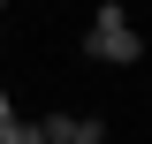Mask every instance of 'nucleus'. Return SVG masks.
Returning <instances> with one entry per match:
<instances>
[{
	"label": "nucleus",
	"mask_w": 152,
	"mask_h": 144,
	"mask_svg": "<svg viewBox=\"0 0 152 144\" xmlns=\"http://www.w3.org/2000/svg\"><path fill=\"white\" fill-rule=\"evenodd\" d=\"M84 53L107 61V68H129V61H145V31H137V23L107 0V8L91 15V31H84Z\"/></svg>",
	"instance_id": "1"
},
{
	"label": "nucleus",
	"mask_w": 152,
	"mask_h": 144,
	"mask_svg": "<svg viewBox=\"0 0 152 144\" xmlns=\"http://www.w3.org/2000/svg\"><path fill=\"white\" fill-rule=\"evenodd\" d=\"M61 144H107V121H84V114H76V121H69V137H61Z\"/></svg>",
	"instance_id": "2"
},
{
	"label": "nucleus",
	"mask_w": 152,
	"mask_h": 144,
	"mask_svg": "<svg viewBox=\"0 0 152 144\" xmlns=\"http://www.w3.org/2000/svg\"><path fill=\"white\" fill-rule=\"evenodd\" d=\"M0 144H31V121H23V114H15V121H0Z\"/></svg>",
	"instance_id": "3"
},
{
	"label": "nucleus",
	"mask_w": 152,
	"mask_h": 144,
	"mask_svg": "<svg viewBox=\"0 0 152 144\" xmlns=\"http://www.w3.org/2000/svg\"><path fill=\"white\" fill-rule=\"evenodd\" d=\"M0 121H15V106H8V84H0Z\"/></svg>",
	"instance_id": "4"
},
{
	"label": "nucleus",
	"mask_w": 152,
	"mask_h": 144,
	"mask_svg": "<svg viewBox=\"0 0 152 144\" xmlns=\"http://www.w3.org/2000/svg\"><path fill=\"white\" fill-rule=\"evenodd\" d=\"M31 144H38V137H31Z\"/></svg>",
	"instance_id": "5"
}]
</instances>
